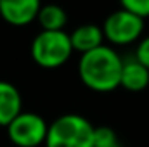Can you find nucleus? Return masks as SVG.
I'll return each mask as SVG.
<instances>
[{"mask_svg":"<svg viewBox=\"0 0 149 147\" xmlns=\"http://www.w3.org/2000/svg\"><path fill=\"white\" fill-rule=\"evenodd\" d=\"M123 59L108 45H101L95 50L83 54L78 61V76L81 83L94 92H113L121 81Z\"/></svg>","mask_w":149,"mask_h":147,"instance_id":"1","label":"nucleus"},{"mask_svg":"<svg viewBox=\"0 0 149 147\" xmlns=\"http://www.w3.org/2000/svg\"><path fill=\"white\" fill-rule=\"evenodd\" d=\"M95 126L81 114L68 112L49 123L45 147H94Z\"/></svg>","mask_w":149,"mask_h":147,"instance_id":"2","label":"nucleus"},{"mask_svg":"<svg viewBox=\"0 0 149 147\" xmlns=\"http://www.w3.org/2000/svg\"><path fill=\"white\" fill-rule=\"evenodd\" d=\"M73 52L71 38L66 31H40L30 47L31 59L43 69L61 68L70 61Z\"/></svg>","mask_w":149,"mask_h":147,"instance_id":"3","label":"nucleus"},{"mask_svg":"<svg viewBox=\"0 0 149 147\" xmlns=\"http://www.w3.org/2000/svg\"><path fill=\"white\" fill-rule=\"evenodd\" d=\"M7 137L16 147H40L45 146L49 123L43 116L33 111H23L5 128Z\"/></svg>","mask_w":149,"mask_h":147,"instance_id":"4","label":"nucleus"},{"mask_svg":"<svg viewBox=\"0 0 149 147\" xmlns=\"http://www.w3.org/2000/svg\"><path fill=\"white\" fill-rule=\"evenodd\" d=\"M102 31L104 38L113 45H130L142 37L144 19L125 9H118L106 17Z\"/></svg>","mask_w":149,"mask_h":147,"instance_id":"5","label":"nucleus"},{"mask_svg":"<svg viewBox=\"0 0 149 147\" xmlns=\"http://www.w3.org/2000/svg\"><path fill=\"white\" fill-rule=\"evenodd\" d=\"M42 0H0V16L10 26H26L37 21Z\"/></svg>","mask_w":149,"mask_h":147,"instance_id":"6","label":"nucleus"},{"mask_svg":"<svg viewBox=\"0 0 149 147\" xmlns=\"http://www.w3.org/2000/svg\"><path fill=\"white\" fill-rule=\"evenodd\" d=\"M23 112V97L16 85L0 80V126L7 128Z\"/></svg>","mask_w":149,"mask_h":147,"instance_id":"7","label":"nucleus"},{"mask_svg":"<svg viewBox=\"0 0 149 147\" xmlns=\"http://www.w3.org/2000/svg\"><path fill=\"white\" fill-rule=\"evenodd\" d=\"M70 38H71L73 50L80 52V55L99 49L101 45H104V40H106L102 26H97V24H81L70 33Z\"/></svg>","mask_w":149,"mask_h":147,"instance_id":"8","label":"nucleus"},{"mask_svg":"<svg viewBox=\"0 0 149 147\" xmlns=\"http://www.w3.org/2000/svg\"><path fill=\"white\" fill-rule=\"evenodd\" d=\"M149 85V69L142 66L135 57L130 61H123L121 69V81L120 87H123L128 92H141L148 88Z\"/></svg>","mask_w":149,"mask_h":147,"instance_id":"9","label":"nucleus"},{"mask_svg":"<svg viewBox=\"0 0 149 147\" xmlns=\"http://www.w3.org/2000/svg\"><path fill=\"white\" fill-rule=\"evenodd\" d=\"M37 21L42 31H64V26L68 23V14L57 3H45L38 12Z\"/></svg>","mask_w":149,"mask_h":147,"instance_id":"10","label":"nucleus"},{"mask_svg":"<svg viewBox=\"0 0 149 147\" xmlns=\"http://www.w3.org/2000/svg\"><path fill=\"white\" fill-rule=\"evenodd\" d=\"M94 147H121L114 130L109 126H95Z\"/></svg>","mask_w":149,"mask_h":147,"instance_id":"11","label":"nucleus"},{"mask_svg":"<svg viewBox=\"0 0 149 147\" xmlns=\"http://www.w3.org/2000/svg\"><path fill=\"white\" fill-rule=\"evenodd\" d=\"M121 9L146 19L149 17V0H120Z\"/></svg>","mask_w":149,"mask_h":147,"instance_id":"12","label":"nucleus"},{"mask_svg":"<svg viewBox=\"0 0 149 147\" xmlns=\"http://www.w3.org/2000/svg\"><path fill=\"white\" fill-rule=\"evenodd\" d=\"M135 59H137L142 66H146L149 69V37L142 38V40L139 42L137 50H135Z\"/></svg>","mask_w":149,"mask_h":147,"instance_id":"13","label":"nucleus"}]
</instances>
